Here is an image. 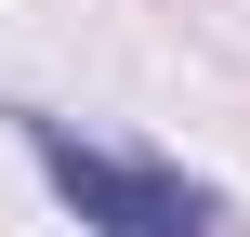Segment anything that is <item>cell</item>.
<instances>
[{
	"label": "cell",
	"mask_w": 250,
	"mask_h": 237,
	"mask_svg": "<svg viewBox=\"0 0 250 237\" xmlns=\"http://www.w3.org/2000/svg\"><path fill=\"white\" fill-rule=\"evenodd\" d=\"M26 145H40V172H53V198H66L79 224H105V237H211V198H198L185 172L105 158V145H79L66 119H26Z\"/></svg>",
	"instance_id": "obj_1"
}]
</instances>
